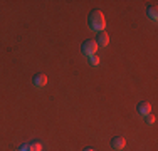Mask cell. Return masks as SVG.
<instances>
[{
	"instance_id": "1",
	"label": "cell",
	"mask_w": 158,
	"mask_h": 151,
	"mask_svg": "<svg viewBox=\"0 0 158 151\" xmlns=\"http://www.w3.org/2000/svg\"><path fill=\"white\" fill-rule=\"evenodd\" d=\"M88 25L91 30H94V32H103L104 27H106V20H104V15L101 10H93V12H89V17H88Z\"/></svg>"
},
{
	"instance_id": "2",
	"label": "cell",
	"mask_w": 158,
	"mask_h": 151,
	"mask_svg": "<svg viewBox=\"0 0 158 151\" xmlns=\"http://www.w3.org/2000/svg\"><path fill=\"white\" fill-rule=\"evenodd\" d=\"M98 51V45L94 42V39H86L84 42L81 44V52L86 55V57H91V55H94Z\"/></svg>"
},
{
	"instance_id": "3",
	"label": "cell",
	"mask_w": 158,
	"mask_h": 151,
	"mask_svg": "<svg viewBox=\"0 0 158 151\" xmlns=\"http://www.w3.org/2000/svg\"><path fill=\"white\" fill-rule=\"evenodd\" d=\"M32 84H34V88H37V89L44 88V86L47 84V76H46V74H40V72L34 74V77H32Z\"/></svg>"
},
{
	"instance_id": "4",
	"label": "cell",
	"mask_w": 158,
	"mask_h": 151,
	"mask_svg": "<svg viewBox=\"0 0 158 151\" xmlns=\"http://www.w3.org/2000/svg\"><path fill=\"white\" fill-rule=\"evenodd\" d=\"M125 145H126V141H125V138H121V136H114V138H111V141H110V146L114 151H121L123 148H125Z\"/></svg>"
},
{
	"instance_id": "5",
	"label": "cell",
	"mask_w": 158,
	"mask_h": 151,
	"mask_svg": "<svg viewBox=\"0 0 158 151\" xmlns=\"http://www.w3.org/2000/svg\"><path fill=\"white\" fill-rule=\"evenodd\" d=\"M94 42H96L98 47H106V45L110 44V35H108V32H104V30H103V32H99L96 35Z\"/></svg>"
},
{
	"instance_id": "6",
	"label": "cell",
	"mask_w": 158,
	"mask_h": 151,
	"mask_svg": "<svg viewBox=\"0 0 158 151\" xmlns=\"http://www.w3.org/2000/svg\"><path fill=\"white\" fill-rule=\"evenodd\" d=\"M136 111H138V114L146 116V114L152 112V104H150L148 101H141V103H138V106H136Z\"/></svg>"
},
{
	"instance_id": "7",
	"label": "cell",
	"mask_w": 158,
	"mask_h": 151,
	"mask_svg": "<svg viewBox=\"0 0 158 151\" xmlns=\"http://www.w3.org/2000/svg\"><path fill=\"white\" fill-rule=\"evenodd\" d=\"M146 17H148L150 20L156 22L158 20V7L156 5H148L146 7Z\"/></svg>"
},
{
	"instance_id": "8",
	"label": "cell",
	"mask_w": 158,
	"mask_h": 151,
	"mask_svg": "<svg viewBox=\"0 0 158 151\" xmlns=\"http://www.w3.org/2000/svg\"><path fill=\"white\" fill-rule=\"evenodd\" d=\"M29 146H31V151H42V145H40V141H31V143H29Z\"/></svg>"
},
{
	"instance_id": "9",
	"label": "cell",
	"mask_w": 158,
	"mask_h": 151,
	"mask_svg": "<svg viewBox=\"0 0 158 151\" xmlns=\"http://www.w3.org/2000/svg\"><path fill=\"white\" fill-rule=\"evenodd\" d=\"M145 121H146V124L153 126V124L156 123V118H155V114H152V112H150V114H146V116H145Z\"/></svg>"
},
{
	"instance_id": "10",
	"label": "cell",
	"mask_w": 158,
	"mask_h": 151,
	"mask_svg": "<svg viewBox=\"0 0 158 151\" xmlns=\"http://www.w3.org/2000/svg\"><path fill=\"white\" fill-rule=\"evenodd\" d=\"M88 62H89V66H99V57L94 54L91 57H88Z\"/></svg>"
},
{
	"instance_id": "11",
	"label": "cell",
	"mask_w": 158,
	"mask_h": 151,
	"mask_svg": "<svg viewBox=\"0 0 158 151\" xmlns=\"http://www.w3.org/2000/svg\"><path fill=\"white\" fill-rule=\"evenodd\" d=\"M19 151H31V146H29V143H22V145L19 146Z\"/></svg>"
},
{
	"instance_id": "12",
	"label": "cell",
	"mask_w": 158,
	"mask_h": 151,
	"mask_svg": "<svg viewBox=\"0 0 158 151\" xmlns=\"http://www.w3.org/2000/svg\"><path fill=\"white\" fill-rule=\"evenodd\" d=\"M84 151H96V149H94V148H86Z\"/></svg>"
}]
</instances>
